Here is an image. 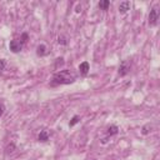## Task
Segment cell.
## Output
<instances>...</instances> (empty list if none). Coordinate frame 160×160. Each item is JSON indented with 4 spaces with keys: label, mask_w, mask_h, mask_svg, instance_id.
Returning a JSON list of instances; mask_svg holds the SVG:
<instances>
[{
    "label": "cell",
    "mask_w": 160,
    "mask_h": 160,
    "mask_svg": "<svg viewBox=\"0 0 160 160\" xmlns=\"http://www.w3.org/2000/svg\"><path fill=\"white\" fill-rule=\"evenodd\" d=\"M76 79V75L69 70H62L59 71L56 74H54L52 76V81L51 85H64V84H71L74 82Z\"/></svg>",
    "instance_id": "cell-1"
},
{
    "label": "cell",
    "mask_w": 160,
    "mask_h": 160,
    "mask_svg": "<svg viewBox=\"0 0 160 160\" xmlns=\"http://www.w3.org/2000/svg\"><path fill=\"white\" fill-rule=\"evenodd\" d=\"M130 69H131V62L129 60H122L120 66H119V75L120 76H125L126 74L130 72Z\"/></svg>",
    "instance_id": "cell-2"
},
{
    "label": "cell",
    "mask_w": 160,
    "mask_h": 160,
    "mask_svg": "<svg viewBox=\"0 0 160 160\" xmlns=\"http://www.w3.org/2000/svg\"><path fill=\"white\" fill-rule=\"evenodd\" d=\"M158 20H159V10L156 8H152L149 14V25L155 26L158 24Z\"/></svg>",
    "instance_id": "cell-3"
},
{
    "label": "cell",
    "mask_w": 160,
    "mask_h": 160,
    "mask_svg": "<svg viewBox=\"0 0 160 160\" xmlns=\"http://www.w3.org/2000/svg\"><path fill=\"white\" fill-rule=\"evenodd\" d=\"M9 48H10V50L12 52H19L22 49V44L19 40H11L10 44H9Z\"/></svg>",
    "instance_id": "cell-4"
},
{
    "label": "cell",
    "mask_w": 160,
    "mask_h": 160,
    "mask_svg": "<svg viewBox=\"0 0 160 160\" xmlns=\"http://www.w3.org/2000/svg\"><path fill=\"white\" fill-rule=\"evenodd\" d=\"M50 135H51V131H49L48 129H44V130L40 131V134L38 136V140L39 141H48L49 138H50Z\"/></svg>",
    "instance_id": "cell-5"
},
{
    "label": "cell",
    "mask_w": 160,
    "mask_h": 160,
    "mask_svg": "<svg viewBox=\"0 0 160 160\" xmlns=\"http://www.w3.org/2000/svg\"><path fill=\"white\" fill-rule=\"evenodd\" d=\"M130 6H131L130 1H122V2H120V5H119V12L120 14H125L128 10H130Z\"/></svg>",
    "instance_id": "cell-6"
},
{
    "label": "cell",
    "mask_w": 160,
    "mask_h": 160,
    "mask_svg": "<svg viewBox=\"0 0 160 160\" xmlns=\"http://www.w3.org/2000/svg\"><path fill=\"white\" fill-rule=\"evenodd\" d=\"M90 70V66H89V62L88 61H82L80 65H79V71L81 75H86Z\"/></svg>",
    "instance_id": "cell-7"
},
{
    "label": "cell",
    "mask_w": 160,
    "mask_h": 160,
    "mask_svg": "<svg viewBox=\"0 0 160 160\" xmlns=\"http://www.w3.org/2000/svg\"><path fill=\"white\" fill-rule=\"evenodd\" d=\"M119 132V128L116 126V125H110L109 128H108V130H106V134L108 135H116Z\"/></svg>",
    "instance_id": "cell-8"
},
{
    "label": "cell",
    "mask_w": 160,
    "mask_h": 160,
    "mask_svg": "<svg viewBox=\"0 0 160 160\" xmlns=\"http://www.w3.org/2000/svg\"><path fill=\"white\" fill-rule=\"evenodd\" d=\"M46 52H48L46 46H45L44 44H40V45L38 46V49H36V54H38L39 56H42V55H45Z\"/></svg>",
    "instance_id": "cell-9"
},
{
    "label": "cell",
    "mask_w": 160,
    "mask_h": 160,
    "mask_svg": "<svg viewBox=\"0 0 160 160\" xmlns=\"http://www.w3.org/2000/svg\"><path fill=\"white\" fill-rule=\"evenodd\" d=\"M110 6V1L109 0H102L99 2V8L102 9V10H108V8Z\"/></svg>",
    "instance_id": "cell-10"
},
{
    "label": "cell",
    "mask_w": 160,
    "mask_h": 160,
    "mask_svg": "<svg viewBox=\"0 0 160 160\" xmlns=\"http://www.w3.org/2000/svg\"><path fill=\"white\" fill-rule=\"evenodd\" d=\"M79 121H80V118H79L78 115H75V116L71 119V121L69 122V125H70V126H74V125H75V124H78Z\"/></svg>",
    "instance_id": "cell-11"
},
{
    "label": "cell",
    "mask_w": 160,
    "mask_h": 160,
    "mask_svg": "<svg viewBox=\"0 0 160 160\" xmlns=\"http://www.w3.org/2000/svg\"><path fill=\"white\" fill-rule=\"evenodd\" d=\"M58 42L61 44V45H66V44H68V40H66L65 36H59V38H58Z\"/></svg>",
    "instance_id": "cell-12"
},
{
    "label": "cell",
    "mask_w": 160,
    "mask_h": 160,
    "mask_svg": "<svg viewBox=\"0 0 160 160\" xmlns=\"http://www.w3.org/2000/svg\"><path fill=\"white\" fill-rule=\"evenodd\" d=\"M28 38H29V36H28V34H26V32H24V34L21 35V38H20V40H19V41H20L21 44H25V42L28 41Z\"/></svg>",
    "instance_id": "cell-13"
},
{
    "label": "cell",
    "mask_w": 160,
    "mask_h": 160,
    "mask_svg": "<svg viewBox=\"0 0 160 160\" xmlns=\"http://www.w3.org/2000/svg\"><path fill=\"white\" fill-rule=\"evenodd\" d=\"M5 65H6V61L4 59H0V71H2L5 69Z\"/></svg>",
    "instance_id": "cell-14"
},
{
    "label": "cell",
    "mask_w": 160,
    "mask_h": 160,
    "mask_svg": "<svg viewBox=\"0 0 160 160\" xmlns=\"http://www.w3.org/2000/svg\"><path fill=\"white\" fill-rule=\"evenodd\" d=\"M14 149H15V145H14V144H10V145L6 148V152H12Z\"/></svg>",
    "instance_id": "cell-15"
},
{
    "label": "cell",
    "mask_w": 160,
    "mask_h": 160,
    "mask_svg": "<svg viewBox=\"0 0 160 160\" xmlns=\"http://www.w3.org/2000/svg\"><path fill=\"white\" fill-rule=\"evenodd\" d=\"M56 60H58V61H56V66H58V65H62V64H64V59H62V58L56 59Z\"/></svg>",
    "instance_id": "cell-16"
},
{
    "label": "cell",
    "mask_w": 160,
    "mask_h": 160,
    "mask_svg": "<svg viewBox=\"0 0 160 160\" xmlns=\"http://www.w3.org/2000/svg\"><path fill=\"white\" fill-rule=\"evenodd\" d=\"M4 111H5V106L2 104H0V116L4 114Z\"/></svg>",
    "instance_id": "cell-17"
}]
</instances>
